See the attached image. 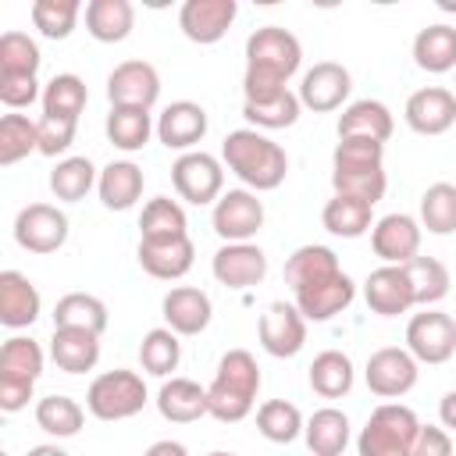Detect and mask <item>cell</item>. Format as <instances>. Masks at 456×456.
Instances as JSON below:
<instances>
[{"label":"cell","mask_w":456,"mask_h":456,"mask_svg":"<svg viewBox=\"0 0 456 456\" xmlns=\"http://www.w3.org/2000/svg\"><path fill=\"white\" fill-rule=\"evenodd\" d=\"M303 64L299 39L281 25H264L246 39V75L242 93L246 100H267L289 89V78Z\"/></svg>","instance_id":"cell-1"},{"label":"cell","mask_w":456,"mask_h":456,"mask_svg":"<svg viewBox=\"0 0 456 456\" xmlns=\"http://www.w3.org/2000/svg\"><path fill=\"white\" fill-rule=\"evenodd\" d=\"M221 160L249 192H271L289 175L285 150L274 139H267L264 132H256V128L228 132L224 142H221Z\"/></svg>","instance_id":"cell-2"},{"label":"cell","mask_w":456,"mask_h":456,"mask_svg":"<svg viewBox=\"0 0 456 456\" xmlns=\"http://www.w3.org/2000/svg\"><path fill=\"white\" fill-rule=\"evenodd\" d=\"M260 392V367L249 349H228L217 360L214 381L207 385L210 417L221 424H239L253 413Z\"/></svg>","instance_id":"cell-3"},{"label":"cell","mask_w":456,"mask_h":456,"mask_svg":"<svg viewBox=\"0 0 456 456\" xmlns=\"http://www.w3.org/2000/svg\"><path fill=\"white\" fill-rule=\"evenodd\" d=\"M331 189L338 196H356L363 203H378L388 189L385 178V142L374 139H338L331 153Z\"/></svg>","instance_id":"cell-4"},{"label":"cell","mask_w":456,"mask_h":456,"mask_svg":"<svg viewBox=\"0 0 456 456\" xmlns=\"http://www.w3.org/2000/svg\"><path fill=\"white\" fill-rule=\"evenodd\" d=\"M417 435H420V420L410 406L381 403L360 428L356 452L360 456H410Z\"/></svg>","instance_id":"cell-5"},{"label":"cell","mask_w":456,"mask_h":456,"mask_svg":"<svg viewBox=\"0 0 456 456\" xmlns=\"http://www.w3.org/2000/svg\"><path fill=\"white\" fill-rule=\"evenodd\" d=\"M43 374V349L36 338L14 335L0 349V410L18 413L28 406L32 388Z\"/></svg>","instance_id":"cell-6"},{"label":"cell","mask_w":456,"mask_h":456,"mask_svg":"<svg viewBox=\"0 0 456 456\" xmlns=\"http://www.w3.org/2000/svg\"><path fill=\"white\" fill-rule=\"evenodd\" d=\"M146 381L135 370H103L100 378H93V385L86 388V410L96 420H128L146 406Z\"/></svg>","instance_id":"cell-7"},{"label":"cell","mask_w":456,"mask_h":456,"mask_svg":"<svg viewBox=\"0 0 456 456\" xmlns=\"http://www.w3.org/2000/svg\"><path fill=\"white\" fill-rule=\"evenodd\" d=\"M353 299H356V285H353V278H349L342 267L292 285V303H296L299 314H303L306 321H314V324L331 321V317L342 314Z\"/></svg>","instance_id":"cell-8"},{"label":"cell","mask_w":456,"mask_h":456,"mask_svg":"<svg viewBox=\"0 0 456 456\" xmlns=\"http://www.w3.org/2000/svg\"><path fill=\"white\" fill-rule=\"evenodd\" d=\"M171 182L185 203L207 207V203H217L224 192V167L217 157L203 150H189L171 164Z\"/></svg>","instance_id":"cell-9"},{"label":"cell","mask_w":456,"mask_h":456,"mask_svg":"<svg viewBox=\"0 0 456 456\" xmlns=\"http://www.w3.org/2000/svg\"><path fill=\"white\" fill-rule=\"evenodd\" d=\"M406 349L417 363H445L452 360L456 353V321L442 310H424V314H413L410 324H406Z\"/></svg>","instance_id":"cell-10"},{"label":"cell","mask_w":456,"mask_h":456,"mask_svg":"<svg viewBox=\"0 0 456 456\" xmlns=\"http://www.w3.org/2000/svg\"><path fill=\"white\" fill-rule=\"evenodd\" d=\"M14 242L28 253H57L68 242V217L53 203H28L14 217Z\"/></svg>","instance_id":"cell-11"},{"label":"cell","mask_w":456,"mask_h":456,"mask_svg":"<svg viewBox=\"0 0 456 456\" xmlns=\"http://www.w3.org/2000/svg\"><path fill=\"white\" fill-rule=\"evenodd\" d=\"M417 360L410 356V349H399V346H385V349H374L367 356V367H363V381L367 388L378 395V399H399L406 395L413 385H417Z\"/></svg>","instance_id":"cell-12"},{"label":"cell","mask_w":456,"mask_h":456,"mask_svg":"<svg viewBox=\"0 0 456 456\" xmlns=\"http://www.w3.org/2000/svg\"><path fill=\"white\" fill-rule=\"evenodd\" d=\"M210 224L224 242H249L264 228V203L249 189H228L214 203Z\"/></svg>","instance_id":"cell-13"},{"label":"cell","mask_w":456,"mask_h":456,"mask_svg":"<svg viewBox=\"0 0 456 456\" xmlns=\"http://www.w3.org/2000/svg\"><path fill=\"white\" fill-rule=\"evenodd\" d=\"M256 335H260L264 353H271L278 360H289L306 346V317L299 314L296 303H281L278 299L260 314Z\"/></svg>","instance_id":"cell-14"},{"label":"cell","mask_w":456,"mask_h":456,"mask_svg":"<svg viewBox=\"0 0 456 456\" xmlns=\"http://www.w3.org/2000/svg\"><path fill=\"white\" fill-rule=\"evenodd\" d=\"M420 221L410 214H385L370 228V249L381 264L406 267L413 256H420Z\"/></svg>","instance_id":"cell-15"},{"label":"cell","mask_w":456,"mask_h":456,"mask_svg":"<svg viewBox=\"0 0 456 456\" xmlns=\"http://www.w3.org/2000/svg\"><path fill=\"white\" fill-rule=\"evenodd\" d=\"M160 96V75L150 61H121L107 75V100L110 107H142L150 110Z\"/></svg>","instance_id":"cell-16"},{"label":"cell","mask_w":456,"mask_h":456,"mask_svg":"<svg viewBox=\"0 0 456 456\" xmlns=\"http://www.w3.org/2000/svg\"><path fill=\"white\" fill-rule=\"evenodd\" d=\"M349 89H353V78L338 61H317L299 82V103L314 114H328L349 100Z\"/></svg>","instance_id":"cell-17"},{"label":"cell","mask_w":456,"mask_h":456,"mask_svg":"<svg viewBox=\"0 0 456 456\" xmlns=\"http://www.w3.org/2000/svg\"><path fill=\"white\" fill-rule=\"evenodd\" d=\"M235 14H239L235 0H185L182 11H178V28H182L185 39H192L200 46H210V43L224 39Z\"/></svg>","instance_id":"cell-18"},{"label":"cell","mask_w":456,"mask_h":456,"mask_svg":"<svg viewBox=\"0 0 456 456\" xmlns=\"http://www.w3.org/2000/svg\"><path fill=\"white\" fill-rule=\"evenodd\" d=\"M403 118L417 135H442L456 125V93H449L445 86H424L410 93Z\"/></svg>","instance_id":"cell-19"},{"label":"cell","mask_w":456,"mask_h":456,"mask_svg":"<svg viewBox=\"0 0 456 456\" xmlns=\"http://www.w3.org/2000/svg\"><path fill=\"white\" fill-rule=\"evenodd\" d=\"M210 271L224 289H253L267 274V256L253 242H224L214 253Z\"/></svg>","instance_id":"cell-20"},{"label":"cell","mask_w":456,"mask_h":456,"mask_svg":"<svg viewBox=\"0 0 456 456\" xmlns=\"http://www.w3.org/2000/svg\"><path fill=\"white\" fill-rule=\"evenodd\" d=\"M363 299H367V306H370L378 317H399V314H406L410 306H417L413 285H410V278H406V267H395V264H381L378 271L367 274V281H363Z\"/></svg>","instance_id":"cell-21"},{"label":"cell","mask_w":456,"mask_h":456,"mask_svg":"<svg viewBox=\"0 0 456 456\" xmlns=\"http://www.w3.org/2000/svg\"><path fill=\"white\" fill-rule=\"evenodd\" d=\"M203 135H207V110L200 103H192V100H175L157 118V139L167 150L189 153Z\"/></svg>","instance_id":"cell-22"},{"label":"cell","mask_w":456,"mask_h":456,"mask_svg":"<svg viewBox=\"0 0 456 456\" xmlns=\"http://www.w3.org/2000/svg\"><path fill=\"white\" fill-rule=\"evenodd\" d=\"M160 314L167 321V328L175 335H200L207 331L210 317H214V306H210V296L196 285H175L164 303H160Z\"/></svg>","instance_id":"cell-23"},{"label":"cell","mask_w":456,"mask_h":456,"mask_svg":"<svg viewBox=\"0 0 456 456\" xmlns=\"http://www.w3.org/2000/svg\"><path fill=\"white\" fill-rule=\"evenodd\" d=\"M192 260H196V246L192 239H164V242H142L139 239V264L150 278H160V281H178L192 271Z\"/></svg>","instance_id":"cell-24"},{"label":"cell","mask_w":456,"mask_h":456,"mask_svg":"<svg viewBox=\"0 0 456 456\" xmlns=\"http://www.w3.org/2000/svg\"><path fill=\"white\" fill-rule=\"evenodd\" d=\"M392 110L381 100H353L342 114H338V139H374V142H388L392 139Z\"/></svg>","instance_id":"cell-25"},{"label":"cell","mask_w":456,"mask_h":456,"mask_svg":"<svg viewBox=\"0 0 456 456\" xmlns=\"http://www.w3.org/2000/svg\"><path fill=\"white\" fill-rule=\"evenodd\" d=\"M157 410L164 420L171 424H192L200 417L210 413V403H207V388L196 385L192 378H171L160 385L157 392Z\"/></svg>","instance_id":"cell-26"},{"label":"cell","mask_w":456,"mask_h":456,"mask_svg":"<svg viewBox=\"0 0 456 456\" xmlns=\"http://www.w3.org/2000/svg\"><path fill=\"white\" fill-rule=\"evenodd\" d=\"M142 185H146V175L139 164L132 160H110L103 171H100V182H96V192H100V203L107 210H132L142 196Z\"/></svg>","instance_id":"cell-27"},{"label":"cell","mask_w":456,"mask_h":456,"mask_svg":"<svg viewBox=\"0 0 456 456\" xmlns=\"http://www.w3.org/2000/svg\"><path fill=\"white\" fill-rule=\"evenodd\" d=\"M43 310L39 289L21 274V271H4L0 274V321L7 328H28Z\"/></svg>","instance_id":"cell-28"},{"label":"cell","mask_w":456,"mask_h":456,"mask_svg":"<svg viewBox=\"0 0 456 456\" xmlns=\"http://www.w3.org/2000/svg\"><path fill=\"white\" fill-rule=\"evenodd\" d=\"M50 356L64 374H86L100 360V335L86 328H53Z\"/></svg>","instance_id":"cell-29"},{"label":"cell","mask_w":456,"mask_h":456,"mask_svg":"<svg viewBox=\"0 0 456 456\" xmlns=\"http://www.w3.org/2000/svg\"><path fill=\"white\" fill-rule=\"evenodd\" d=\"M413 64L428 75L456 71V28L452 25H428L413 36Z\"/></svg>","instance_id":"cell-30"},{"label":"cell","mask_w":456,"mask_h":456,"mask_svg":"<svg viewBox=\"0 0 456 456\" xmlns=\"http://www.w3.org/2000/svg\"><path fill=\"white\" fill-rule=\"evenodd\" d=\"M135 25V7L128 0H89L86 4V32L96 43H125Z\"/></svg>","instance_id":"cell-31"},{"label":"cell","mask_w":456,"mask_h":456,"mask_svg":"<svg viewBox=\"0 0 456 456\" xmlns=\"http://www.w3.org/2000/svg\"><path fill=\"white\" fill-rule=\"evenodd\" d=\"M303 438H306V449L314 456H342L349 445V417L335 406H321L310 413Z\"/></svg>","instance_id":"cell-32"},{"label":"cell","mask_w":456,"mask_h":456,"mask_svg":"<svg viewBox=\"0 0 456 456\" xmlns=\"http://www.w3.org/2000/svg\"><path fill=\"white\" fill-rule=\"evenodd\" d=\"M321 224L338 239H360L363 232L374 228V207L356 200V196H338L335 192L321 210Z\"/></svg>","instance_id":"cell-33"},{"label":"cell","mask_w":456,"mask_h":456,"mask_svg":"<svg viewBox=\"0 0 456 456\" xmlns=\"http://www.w3.org/2000/svg\"><path fill=\"white\" fill-rule=\"evenodd\" d=\"M189 235V221L178 200L167 196H153L142 214H139V239L142 242H164V239H185Z\"/></svg>","instance_id":"cell-34"},{"label":"cell","mask_w":456,"mask_h":456,"mask_svg":"<svg viewBox=\"0 0 456 456\" xmlns=\"http://www.w3.org/2000/svg\"><path fill=\"white\" fill-rule=\"evenodd\" d=\"M107 321H110L107 303L89 292H68L53 306V328H86L93 335H103Z\"/></svg>","instance_id":"cell-35"},{"label":"cell","mask_w":456,"mask_h":456,"mask_svg":"<svg viewBox=\"0 0 456 456\" xmlns=\"http://www.w3.org/2000/svg\"><path fill=\"white\" fill-rule=\"evenodd\" d=\"M353 360L342 349H324L310 363V388L321 399H342L353 388Z\"/></svg>","instance_id":"cell-36"},{"label":"cell","mask_w":456,"mask_h":456,"mask_svg":"<svg viewBox=\"0 0 456 456\" xmlns=\"http://www.w3.org/2000/svg\"><path fill=\"white\" fill-rule=\"evenodd\" d=\"M103 128H107V139H110L118 150H125V153L142 150V146L150 142V135L157 132L150 110H142V107H110Z\"/></svg>","instance_id":"cell-37"},{"label":"cell","mask_w":456,"mask_h":456,"mask_svg":"<svg viewBox=\"0 0 456 456\" xmlns=\"http://www.w3.org/2000/svg\"><path fill=\"white\" fill-rule=\"evenodd\" d=\"M299 110H303V103H299V93H292V89H285L278 96H267V100H242V118L256 132L260 128H267V132L292 128L299 121Z\"/></svg>","instance_id":"cell-38"},{"label":"cell","mask_w":456,"mask_h":456,"mask_svg":"<svg viewBox=\"0 0 456 456\" xmlns=\"http://www.w3.org/2000/svg\"><path fill=\"white\" fill-rule=\"evenodd\" d=\"M89 103V89L78 75L64 71V75H53L43 89V114L46 118H64V121H78V114L86 110Z\"/></svg>","instance_id":"cell-39"},{"label":"cell","mask_w":456,"mask_h":456,"mask_svg":"<svg viewBox=\"0 0 456 456\" xmlns=\"http://www.w3.org/2000/svg\"><path fill=\"white\" fill-rule=\"evenodd\" d=\"M100 182L96 167L89 157H64L53 164L50 171V192L61 200V203H78L89 196V189Z\"/></svg>","instance_id":"cell-40"},{"label":"cell","mask_w":456,"mask_h":456,"mask_svg":"<svg viewBox=\"0 0 456 456\" xmlns=\"http://www.w3.org/2000/svg\"><path fill=\"white\" fill-rule=\"evenodd\" d=\"M303 428H306V420H303L299 406L289 403V399H267V403L256 410V431H260L267 442H274V445L296 442V438L303 435Z\"/></svg>","instance_id":"cell-41"},{"label":"cell","mask_w":456,"mask_h":456,"mask_svg":"<svg viewBox=\"0 0 456 456\" xmlns=\"http://www.w3.org/2000/svg\"><path fill=\"white\" fill-rule=\"evenodd\" d=\"M406 278H410V285H413V299H417V306H435V303H442L445 296H449V285H452V278H449V267L442 264V260H435V256H413L410 264H406Z\"/></svg>","instance_id":"cell-42"},{"label":"cell","mask_w":456,"mask_h":456,"mask_svg":"<svg viewBox=\"0 0 456 456\" xmlns=\"http://www.w3.org/2000/svg\"><path fill=\"white\" fill-rule=\"evenodd\" d=\"M36 424L53 438H75L86 424V410L71 395H43L36 403Z\"/></svg>","instance_id":"cell-43"},{"label":"cell","mask_w":456,"mask_h":456,"mask_svg":"<svg viewBox=\"0 0 456 456\" xmlns=\"http://www.w3.org/2000/svg\"><path fill=\"white\" fill-rule=\"evenodd\" d=\"M28 153H39V121L25 114H4L0 118V167H11L25 160Z\"/></svg>","instance_id":"cell-44"},{"label":"cell","mask_w":456,"mask_h":456,"mask_svg":"<svg viewBox=\"0 0 456 456\" xmlns=\"http://www.w3.org/2000/svg\"><path fill=\"white\" fill-rule=\"evenodd\" d=\"M182 360V342L171 328H150L139 342V363L146 374L153 378H167L171 370H178Z\"/></svg>","instance_id":"cell-45"},{"label":"cell","mask_w":456,"mask_h":456,"mask_svg":"<svg viewBox=\"0 0 456 456\" xmlns=\"http://www.w3.org/2000/svg\"><path fill=\"white\" fill-rule=\"evenodd\" d=\"M420 228L431 235H452L456 232V185L435 182L420 196Z\"/></svg>","instance_id":"cell-46"},{"label":"cell","mask_w":456,"mask_h":456,"mask_svg":"<svg viewBox=\"0 0 456 456\" xmlns=\"http://www.w3.org/2000/svg\"><path fill=\"white\" fill-rule=\"evenodd\" d=\"M43 57L32 36L4 32L0 36V78H36Z\"/></svg>","instance_id":"cell-47"},{"label":"cell","mask_w":456,"mask_h":456,"mask_svg":"<svg viewBox=\"0 0 456 456\" xmlns=\"http://www.w3.org/2000/svg\"><path fill=\"white\" fill-rule=\"evenodd\" d=\"M32 25L39 28V36L46 39H68L78 25L82 4L78 0H36L32 4Z\"/></svg>","instance_id":"cell-48"},{"label":"cell","mask_w":456,"mask_h":456,"mask_svg":"<svg viewBox=\"0 0 456 456\" xmlns=\"http://www.w3.org/2000/svg\"><path fill=\"white\" fill-rule=\"evenodd\" d=\"M328 271H338V256H335V249L317 246V242L299 246V249L285 260V281H289V285H299V281L317 278V274H328Z\"/></svg>","instance_id":"cell-49"},{"label":"cell","mask_w":456,"mask_h":456,"mask_svg":"<svg viewBox=\"0 0 456 456\" xmlns=\"http://www.w3.org/2000/svg\"><path fill=\"white\" fill-rule=\"evenodd\" d=\"M75 128L78 121H64V118H39V153L43 157H61L71 142H75Z\"/></svg>","instance_id":"cell-50"},{"label":"cell","mask_w":456,"mask_h":456,"mask_svg":"<svg viewBox=\"0 0 456 456\" xmlns=\"http://www.w3.org/2000/svg\"><path fill=\"white\" fill-rule=\"evenodd\" d=\"M410 456H452L449 431L445 428H435V424H420V435H417Z\"/></svg>","instance_id":"cell-51"},{"label":"cell","mask_w":456,"mask_h":456,"mask_svg":"<svg viewBox=\"0 0 456 456\" xmlns=\"http://www.w3.org/2000/svg\"><path fill=\"white\" fill-rule=\"evenodd\" d=\"M438 420H442L445 431H456V388L442 395V403H438Z\"/></svg>","instance_id":"cell-52"},{"label":"cell","mask_w":456,"mask_h":456,"mask_svg":"<svg viewBox=\"0 0 456 456\" xmlns=\"http://www.w3.org/2000/svg\"><path fill=\"white\" fill-rule=\"evenodd\" d=\"M142 456H189V449L182 445V442H171V438H164V442H153Z\"/></svg>","instance_id":"cell-53"},{"label":"cell","mask_w":456,"mask_h":456,"mask_svg":"<svg viewBox=\"0 0 456 456\" xmlns=\"http://www.w3.org/2000/svg\"><path fill=\"white\" fill-rule=\"evenodd\" d=\"M25 456H68L61 445H32Z\"/></svg>","instance_id":"cell-54"},{"label":"cell","mask_w":456,"mask_h":456,"mask_svg":"<svg viewBox=\"0 0 456 456\" xmlns=\"http://www.w3.org/2000/svg\"><path fill=\"white\" fill-rule=\"evenodd\" d=\"M207 456H235V452H224V449H217V452H207Z\"/></svg>","instance_id":"cell-55"},{"label":"cell","mask_w":456,"mask_h":456,"mask_svg":"<svg viewBox=\"0 0 456 456\" xmlns=\"http://www.w3.org/2000/svg\"><path fill=\"white\" fill-rule=\"evenodd\" d=\"M0 456H7V452H0Z\"/></svg>","instance_id":"cell-56"}]
</instances>
